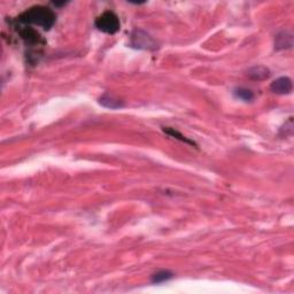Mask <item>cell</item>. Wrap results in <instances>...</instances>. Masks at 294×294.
Wrapping results in <instances>:
<instances>
[{"mask_svg": "<svg viewBox=\"0 0 294 294\" xmlns=\"http://www.w3.org/2000/svg\"><path fill=\"white\" fill-rule=\"evenodd\" d=\"M55 21L56 15L52 8L48 6L36 5L22 12L14 22L24 26H37L43 28L44 30H49L54 26Z\"/></svg>", "mask_w": 294, "mask_h": 294, "instance_id": "6da1fadb", "label": "cell"}, {"mask_svg": "<svg viewBox=\"0 0 294 294\" xmlns=\"http://www.w3.org/2000/svg\"><path fill=\"white\" fill-rule=\"evenodd\" d=\"M17 33L22 39V42L24 43V45L27 48H29L30 51L28 53V56H29V61L33 62V56L38 54L39 49L46 45V40L43 38L38 31L31 28L30 26L20 27L17 29Z\"/></svg>", "mask_w": 294, "mask_h": 294, "instance_id": "7a4b0ae2", "label": "cell"}, {"mask_svg": "<svg viewBox=\"0 0 294 294\" xmlns=\"http://www.w3.org/2000/svg\"><path fill=\"white\" fill-rule=\"evenodd\" d=\"M95 26L99 31L108 33V35H115L121 29L120 18L112 11H106L100 14L96 18Z\"/></svg>", "mask_w": 294, "mask_h": 294, "instance_id": "3957f363", "label": "cell"}, {"mask_svg": "<svg viewBox=\"0 0 294 294\" xmlns=\"http://www.w3.org/2000/svg\"><path fill=\"white\" fill-rule=\"evenodd\" d=\"M131 48L137 49H146V51H154L158 49V43L154 38L145 33V31L136 29L131 33Z\"/></svg>", "mask_w": 294, "mask_h": 294, "instance_id": "277c9868", "label": "cell"}, {"mask_svg": "<svg viewBox=\"0 0 294 294\" xmlns=\"http://www.w3.org/2000/svg\"><path fill=\"white\" fill-rule=\"evenodd\" d=\"M293 84L291 78L289 77H279L276 81H274L270 85L271 92L276 95H290L292 92Z\"/></svg>", "mask_w": 294, "mask_h": 294, "instance_id": "5b68a950", "label": "cell"}, {"mask_svg": "<svg viewBox=\"0 0 294 294\" xmlns=\"http://www.w3.org/2000/svg\"><path fill=\"white\" fill-rule=\"evenodd\" d=\"M99 104L108 109H120L124 106L123 101L112 93H105L99 98Z\"/></svg>", "mask_w": 294, "mask_h": 294, "instance_id": "8992f818", "label": "cell"}, {"mask_svg": "<svg viewBox=\"0 0 294 294\" xmlns=\"http://www.w3.org/2000/svg\"><path fill=\"white\" fill-rule=\"evenodd\" d=\"M247 76L253 81H264L270 77V70L264 65H254L247 71Z\"/></svg>", "mask_w": 294, "mask_h": 294, "instance_id": "52a82bcc", "label": "cell"}, {"mask_svg": "<svg viewBox=\"0 0 294 294\" xmlns=\"http://www.w3.org/2000/svg\"><path fill=\"white\" fill-rule=\"evenodd\" d=\"M293 45V37L292 33H287V31H281L278 33L275 40V48L276 49H291Z\"/></svg>", "mask_w": 294, "mask_h": 294, "instance_id": "ba28073f", "label": "cell"}, {"mask_svg": "<svg viewBox=\"0 0 294 294\" xmlns=\"http://www.w3.org/2000/svg\"><path fill=\"white\" fill-rule=\"evenodd\" d=\"M162 130H163V132L167 133L168 136L173 137V138L180 140V142H183L185 144H189V145H191V146H196V144L193 142V140L186 138L184 134L180 133V131H177L176 129H174V128H168V127L167 128H162Z\"/></svg>", "mask_w": 294, "mask_h": 294, "instance_id": "9c48e42d", "label": "cell"}, {"mask_svg": "<svg viewBox=\"0 0 294 294\" xmlns=\"http://www.w3.org/2000/svg\"><path fill=\"white\" fill-rule=\"evenodd\" d=\"M233 96L237 99L243 100L245 102H251L254 100V92L252 90L246 89V87H237L233 91Z\"/></svg>", "mask_w": 294, "mask_h": 294, "instance_id": "30bf717a", "label": "cell"}, {"mask_svg": "<svg viewBox=\"0 0 294 294\" xmlns=\"http://www.w3.org/2000/svg\"><path fill=\"white\" fill-rule=\"evenodd\" d=\"M174 277V274L169 270H160L154 274L151 278V281L153 284H162L164 281L170 280Z\"/></svg>", "mask_w": 294, "mask_h": 294, "instance_id": "8fae6325", "label": "cell"}]
</instances>
